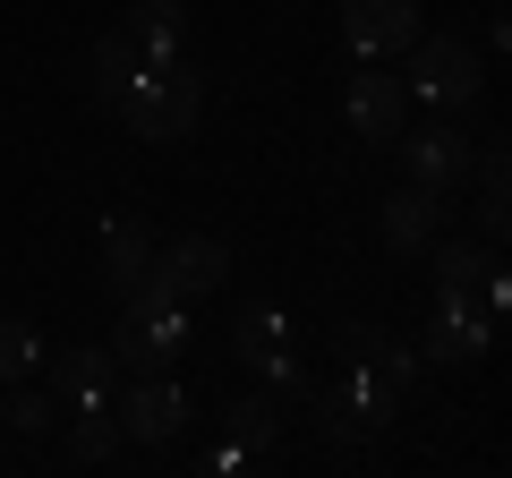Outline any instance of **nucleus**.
<instances>
[{"mask_svg":"<svg viewBox=\"0 0 512 478\" xmlns=\"http://www.w3.org/2000/svg\"><path fill=\"white\" fill-rule=\"evenodd\" d=\"M487 9H504V0H487Z\"/></svg>","mask_w":512,"mask_h":478,"instance_id":"25","label":"nucleus"},{"mask_svg":"<svg viewBox=\"0 0 512 478\" xmlns=\"http://www.w3.org/2000/svg\"><path fill=\"white\" fill-rule=\"evenodd\" d=\"M333 402H342V419L367 436V427H384V419H393V402H402V393H393V385L376 376V359H350V376L333 385Z\"/></svg>","mask_w":512,"mask_h":478,"instance_id":"13","label":"nucleus"},{"mask_svg":"<svg viewBox=\"0 0 512 478\" xmlns=\"http://www.w3.org/2000/svg\"><path fill=\"white\" fill-rule=\"evenodd\" d=\"M43 359V333L26 325V316H0V385H26Z\"/></svg>","mask_w":512,"mask_h":478,"instance_id":"18","label":"nucleus"},{"mask_svg":"<svg viewBox=\"0 0 512 478\" xmlns=\"http://www.w3.org/2000/svg\"><path fill=\"white\" fill-rule=\"evenodd\" d=\"M137 77V43L111 26V35H94V103H120V86Z\"/></svg>","mask_w":512,"mask_h":478,"instance_id":"17","label":"nucleus"},{"mask_svg":"<svg viewBox=\"0 0 512 478\" xmlns=\"http://www.w3.org/2000/svg\"><path fill=\"white\" fill-rule=\"evenodd\" d=\"M111 410H120V436H128V444H171V436L188 427V393L171 385V376H137Z\"/></svg>","mask_w":512,"mask_h":478,"instance_id":"7","label":"nucleus"},{"mask_svg":"<svg viewBox=\"0 0 512 478\" xmlns=\"http://www.w3.org/2000/svg\"><path fill=\"white\" fill-rule=\"evenodd\" d=\"M111 453H120V410H111V402H77L69 461H111Z\"/></svg>","mask_w":512,"mask_h":478,"instance_id":"16","label":"nucleus"},{"mask_svg":"<svg viewBox=\"0 0 512 478\" xmlns=\"http://www.w3.org/2000/svg\"><path fill=\"white\" fill-rule=\"evenodd\" d=\"M402 60H410V77H402V86L419 94V103H436V111L470 103V94H478V77H487L478 43H461V35H427V26H419V43H410Z\"/></svg>","mask_w":512,"mask_h":478,"instance_id":"2","label":"nucleus"},{"mask_svg":"<svg viewBox=\"0 0 512 478\" xmlns=\"http://www.w3.org/2000/svg\"><path fill=\"white\" fill-rule=\"evenodd\" d=\"M393 146H402V171L419 188H436V197H444V188H461V171H470V137H461L453 120H419V129L402 120Z\"/></svg>","mask_w":512,"mask_h":478,"instance_id":"6","label":"nucleus"},{"mask_svg":"<svg viewBox=\"0 0 512 478\" xmlns=\"http://www.w3.org/2000/svg\"><path fill=\"white\" fill-rule=\"evenodd\" d=\"M111 376H120V368H111V350L103 342H69V350H60V359H52V393H60V402H111Z\"/></svg>","mask_w":512,"mask_h":478,"instance_id":"11","label":"nucleus"},{"mask_svg":"<svg viewBox=\"0 0 512 478\" xmlns=\"http://www.w3.org/2000/svg\"><path fill=\"white\" fill-rule=\"evenodd\" d=\"M367 359H376V376H384V385H393V393H410V385H419V368H427L419 350H402V342H376V350H367Z\"/></svg>","mask_w":512,"mask_h":478,"instance_id":"22","label":"nucleus"},{"mask_svg":"<svg viewBox=\"0 0 512 478\" xmlns=\"http://www.w3.org/2000/svg\"><path fill=\"white\" fill-rule=\"evenodd\" d=\"M495 350V308L470 291H436V316H427V342L419 359L427 368H470V359H487Z\"/></svg>","mask_w":512,"mask_h":478,"instance_id":"3","label":"nucleus"},{"mask_svg":"<svg viewBox=\"0 0 512 478\" xmlns=\"http://www.w3.org/2000/svg\"><path fill=\"white\" fill-rule=\"evenodd\" d=\"M111 368H128V376H163L171 359L188 350V299H171L163 316H146V325H128L120 316V333H111Z\"/></svg>","mask_w":512,"mask_h":478,"instance_id":"5","label":"nucleus"},{"mask_svg":"<svg viewBox=\"0 0 512 478\" xmlns=\"http://www.w3.org/2000/svg\"><path fill=\"white\" fill-rule=\"evenodd\" d=\"M222 444H239V453H265V444H274V402H231L222 410Z\"/></svg>","mask_w":512,"mask_h":478,"instance_id":"19","label":"nucleus"},{"mask_svg":"<svg viewBox=\"0 0 512 478\" xmlns=\"http://www.w3.org/2000/svg\"><path fill=\"white\" fill-rule=\"evenodd\" d=\"M376 342H384L376 325H342V359H367V350H376Z\"/></svg>","mask_w":512,"mask_h":478,"instance_id":"24","label":"nucleus"},{"mask_svg":"<svg viewBox=\"0 0 512 478\" xmlns=\"http://www.w3.org/2000/svg\"><path fill=\"white\" fill-rule=\"evenodd\" d=\"M120 35L137 43V60H146V69H163V60H188V9H180V0H128Z\"/></svg>","mask_w":512,"mask_h":478,"instance_id":"9","label":"nucleus"},{"mask_svg":"<svg viewBox=\"0 0 512 478\" xmlns=\"http://www.w3.org/2000/svg\"><path fill=\"white\" fill-rule=\"evenodd\" d=\"M231 342H239V359H256V350L291 342V325H282V308H265V299H248V308L231 316Z\"/></svg>","mask_w":512,"mask_h":478,"instance_id":"20","label":"nucleus"},{"mask_svg":"<svg viewBox=\"0 0 512 478\" xmlns=\"http://www.w3.org/2000/svg\"><path fill=\"white\" fill-rule=\"evenodd\" d=\"M0 419L18 427V436H43V427H52V393H18V402L0 410Z\"/></svg>","mask_w":512,"mask_h":478,"instance_id":"23","label":"nucleus"},{"mask_svg":"<svg viewBox=\"0 0 512 478\" xmlns=\"http://www.w3.org/2000/svg\"><path fill=\"white\" fill-rule=\"evenodd\" d=\"M487 265H495V248H436V282L444 291H478V282H487Z\"/></svg>","mask_w":512,"mask_h":478,"instance_id":"21","label":"nucleus"},{"mask_svg":"<svg viewBox=\"0 0 512 478\" xmlns=\"http://www.w3.org/2000/svg\"><path fill=\"white\" fill-rule=\"evenodd\" d=\"M342 43L359 60H402L419 43V0H342Z\"/></svg>","mask_w":512,"mask_h":478,"instance_id":"4","label":"nucleus"},{"mask_svg":"<svg viewBox=\"0 0 512 478\" xmlns=\"http://www.w3.org/2000/svg\"><path fill=\"white\" fill-rule=\"evenodd\" d=\"M197 111H205V86H197V69H188V60H163V69H146V60H137V77L120 86V120H128L137 137H154V146L188 137V129H197Z\"/></svg>","mask_w":512,"mask_h":478,"instance_id":"1","label":"nucleus"},{"mask_svg":"<svg viewBox=\"0 0 512 478\" xmlns=\"http://www.w3.org/2000/svg\"><path fill=\"white\" fill-rule=\"evenodd\" d=\"M436 231H444V197L436 188H393V197H384V248H393V257H419V248H436Z\"/></svg>","mask_w":512,"mask_h":478,"instance_id":"10","label":"nucleus"},{"mask_svg":"<svg viewBox=\"0 0 512 478\" xmlns=\"http://www.w3.org/2000/svg\"><path fill=\"white\" fill-rule=\"evenodd\" d=\"M410 120V86L393 77V60H376L367 77H350V129L367 137V146H393Z\"/></svg>","mask_w":512,"mask_h":478,"instance_id":"8","label":"nucleus"},{"mask_svg":"<svg viewBox=\"0 0 512 478\" xmlns=\"http://www.w3.org/2000/svg\"><path fill=\"white\" fill-rule=\"evenodd\" d=\"M163 265H171V282H180V299L222 291V282H231V248H222V239H205V231L171 239V248H163Z\"/></svg>","mask_w":512,"mask_h":478,"instance_id":"12","label":"nucleus"},{"mask_svg":"<svg viewBox=\"0 0 512 478\" xmlns=\"http://www.w3.org/2000/svg\"><path fill=\"white\" fill-rule=\"evenodd\" d=\"M478 163V222H487V239H504V222H512V154H504V137H487V154H470Z\"/></svg>","mask_w":512,"mask_h":478,"instance_id":"15","label":"nucleus"},{"mask_svg":"<svg viewBox=\"0 0 512 478\" xmlns=\"http://www.w3.org/2000/svg\"><path fill=\"white\" fill-rule=\"evenodd\" d=\"M146 257H154V231L137 214H111L103 222V282H111V291H128V282L146 274Z\"/></svg>","mask_w":512,"mask_h":478,"instance_id":"14","label":"nucleus"}]
</instances>
